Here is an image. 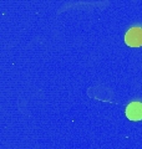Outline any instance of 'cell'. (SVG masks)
I'll return each instance as SVG.
<instances>
[{
	"label": "cell",
	"mask_w": 142,
	"mask_h": 149,
	"mask_svg": "<svg viewBox=\"0 0 142 149\" xmlns=\"http://www.w3.org/2000/svg\"><path fill=\"white\" fill-rule=\"evenodd\" d=\"M125 42L131 47L142 46V27H131L125 35Z\"/></svg>",
	"instance_id": "6da1fadb"
},
{
	"label": "cell",
	"mask_w": 142,
	"mask_h": 149,
	"mask_svg": "<svg viewBox=\"0 0 142 149\" xmlns=\"http://www.w3.org/2000/svg\"><path fill=\"white\" fill-rule=\"evenodd\" d=\"M126 116L131 120H141L142 119V103L141 102H132L127 106Z\"/></svg>",
	"instance_id": "7a4b0ae2"
}]
</instances>
